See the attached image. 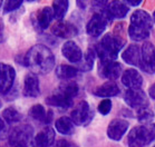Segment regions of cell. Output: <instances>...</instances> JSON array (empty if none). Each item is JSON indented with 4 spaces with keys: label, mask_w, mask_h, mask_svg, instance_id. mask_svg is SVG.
<instances>
[{
    "label": "cell",
    "mask_w": 155,
    "mask_h": 147,
    "mask_svg": "<svg viewBox=\"0 0 155 147\" xmlns=\"http://www.w3.org/2000/svg\"><path fill=\"white\" fill-rule=\"evenodd\" d=\"M61 53H63V56L71 63H79L83 58L81 49L74 41L65 42L61 48Z\"/></svg>",
    "instance_id": "obj_16"
},
{
    "label": "cell",
    "mask_w": 155,
    "mask_h": 147,
    "mask_svg": "<svg viewBox=\"0 0 155 147\" xmlns=\"http://www.w3.org/2000/svg\"><path fill=\"white\" fill-rule=\"evenodd\" d=\"M25 64L32 73L45 75L51 71L55 66V57L48 47L44 45H36L27 53Z\"/></svg>",
    "instance_id": "obj_1"
},
{
    "label": "cell",
    "mask_w": 155,
    "mask_h": 147,
    "mask_svg": "<svg viewBox=\"0 0 155 147\" xmlns=\"http://www.w3.org/2000/svg\"><path fill=\"white\" fill-rule=\"evenodd\" d=\"M21 4H22V1H16V0H10V1H7L6 4H5V7H4V10L5 12H11V11L16 10L18 8L20 7Z\"/></svg>",
    "instance_id": "obj_31"
},
{
    "label": "cell",
    "mask_w": 155,
    "mask_h": 147,
    "mask_svg": "<svg viewBox=\"0 0 155 147\" xmlns=\"http://www.w3.org/2000/svg\"><path fill=\"white\" fill-rule=\"evenodd\" d=\"M68 1L66 0H58V1H54L53 4V11H54V17L57 20L61 21L65 15L68 10Z\"/></svg>",
    "instance_id": "obj_26"
},
{
    "label": "cell",
    "mask_w": 155,
    "mask_h": 147,
    "mask_svg": "<svg viewBox=\"0 0 155 147\" xmlns=\"http://www.w3.org/2000/svg\"><path fill=\"white\" fill-rule=\"evenodd\" d=\"M122 73V66L115 60L112 61H101L99 63V74L107 79H117Z\"/></svg>",
    "instance_id": "obj_12"
},
{
    "label": "cell",
    "mask_w": 155,
    "mask_h": 147,
    "mask_svg": "<svg viewBox=\"0 0 155 147\" xmlns=\"http://www.w3.org/2000/svg\"><path fill=\"white\" fill-rule=\"evenodd\" d=\"M40 93L39 89V80L32 74H28L25 77L24 83V95L27 97H37Z\"/></svg>",
    "instance_id": "obj_18"
},
{
    "label": "cell",
    "mask_w": 155,
    "mask_h": 147,
    "mask_svg": "<svg viewBox=\"0 0 155 147\" xmlns=\"http://www.w3.org/2000/svg\"><path fill=\"white\" fill-rule=\"evenodd\" d=\"M55 126H56L57 132H59L63 135H71L74 133V122L71 118H68L65 116L57 119Z\"/></svg>",
    "instance_id": "obj_24"
},
{
    "label": "cell",
    "mask_w": 155,
    "mask_h": 147,
    "mask_svg": "<svg viewBox=\"0 0 155 147\" xmlns=\"http://www.w3.org/2000/svg\"><path fill=\"white\" fill-rule=\"evenodd\" d=\"M122 83L128 89H140L143 84V78L136 69H127L122 76Z\"/></svg>",
    "instance_id": "obj_15"
},
{
    "label": "cell",
    "mask_w": 155,
    "mask_h": 147,
    "mask_svg": "<svg viewBox=\"0 0 155 147\" xmlns=\"http://www.w3.org/2000/svg\"><path fill=\"white\" fill-rule=\"evenodd\" d=\"M14 147H27V146H25V145H16Z\"/></svg>",
    "instance_id": "obj_37"
},
{
    "label": "cell",
    "mask_w": 155,
    "mask_h": 147,
    "mask_svg": "<svg viewBox=\"0 0 155 147\" xmlns=\"http://www.w3.org/2000/svg\"><path fill=\"white\" fill-rule=\"evenodd\" d=\"M107 11L112 18H123L128 12V7L120 1H112L107 8Z\"/></svg>",
    "instance_id": "obj_22"
},
{
    "label": "cell",
    "mask_w": 155,
    "mask_h": 147,
    "mask_svg": "<svg viewBox=\"0 0 155 147\" xmlns=\"http://www.w3.org/2000/svg\"><path fill=\"white\" fill-rule=\"evenodd\" d=\"M155 139V124H145L134 127L127 137L130 147H144Z\"/></svg>",
    "instance_id": "obj_5"
},
{
    "label": "cell",
    "mask_w": 155,
    "mask_h": 147,
    "mask_svg": "<svg viewBox=\"0 0 155 147\" xmlns=\"http://www.w3.org/2000/svg\"><path fill=\"white\" fill-rule=\"evenodd\" d=\"M78 94V85L74 81H65L51 96L46 99L48 105L59 107V108H68L71 107L74 100V97Z\"/></svg>",
    "instance_id": "obj_3"
},
{
    "label": "cell",
    "mask_w": 155,
    "mask_h": 147,
    "mask_svg": "<svg viewBox=\"0 0 155 147\" xmlns=\"http://www.w3.org/2000/svg\"><path fill=\"white\" fill-rule=\"evenodd\" d=\"M152 29L151 16L144 10H136L130 16V24L128 27L130 37L134 41L145 40L150 36Z\"/></svg>",
    "instance_id": "obj_2"
},
{
    "label": "cell",
    "mask_w": 155,
    "mask_h": 147,
    "mask_svg": "<svg viewBox=\"0 0 155 147\" xmlns=\"http://www.w3.org/2000/svg\"><path fill=\"white\" fill-rule=\"evenodd\" d=\"M54 147H78L76 144L71 143L69 140H66V139H59L57 140L56 144H55V146Z\"/></svg>",
    "instance_id": "obj_32"
},
{
    "label": "cell",
    "mask_w": 155,
    "mask_h": 147,
    "mask_svg": "<svg viewBox=\"0 0 155 147\" xmlns=\"http://www.w3.org/2000/svg\"><path fill=\"white\" fill-rule=\"evenodd\" d=\"M94 57H95L94 50L88 49L86 55H85L84 63H83V65H81V69L83 70H91L92 69L93 65H94Z\"/></svg>",
    "instance_id": "obj_28"
},
{
    "label": "cell",
    "mask_w": 155,
    "mask_h": 147,
    "mask_svg": "<svg viewBox=\"0 0 155 147\" xmlns=\"http://www.w3.org/2000/svg\"><path fill=\"white\" fill-rule=\"evenodd\" d=\"M5 40V26L2 20L0 19V44H2Z\"/></svg>",
    "instance_id": "obj_33"
},
{
    "label": "cell",
    "mask_w": 155,
    "mask_h": 147,
    "mask_svg": "<svg viewBox=\"0 0 155 147\" xmlns=\"http://www.w3.org/2000/svg\"><path fill=\"white\" fill-rule=\"evenodd\" d=\"M128 128V122L124 119H113L109 122L108 128H107V135L110 139L120 140L126 133Z\"/></svg>",
    "instance_id": "obj_14"
},
{
    "label": "cell",
    "mask_w": 155,
    "mask_h": 147,
    "mask_svg": "<svg viewBox=\"0 0 155 147\" xmlns=\"http://www.w3.org/2000/svg\"><path fill=\"white\" fill-rule=\"evenodd\" d=\"M148 94L151 96L153 99H155V84L152 85V87L150 88V90H148Z\"/></svg>",
    "instance_id": "obj_34"
},
{
    "label": "cell",
    "mask_w": 155,
    "mask_h": 147,
    "mask_svg": "<svg viewBox=\"0 0 155 147\" xmlns=\"http://www.w3.org/2000/svg\"><path fill=\"white\" fill-rule=\"evenodd\" d=\"M137 117H138V119H140L141 122H150L152 118H153V114H152L151 110H148L147 108H145V107H144V108L138 109Z\"/></svg>",
    "instance_id": "obj_29"
},
{
    "label": "cell",
    "mask_w": 155,
    "mask_h": 147,
    "mask_svg": "<svg viewBox=\"0 0 155 147\" xmlns=\"http://www.w3.org/2000/svg\"><path fill=\"white\" fill-rule=\"evenodd\" d=\"M124 46V40L116 36L107 34L102 38L97 47L96 51L98 54L101 61H112L116 59L118 51Z\"/></svg>",
    "instance_id": "obj_4"
},
{
    "label": "cell",
    "mask_w": 155,
    "mask_h": 147,
    "mask_svg": "<svg viewBox=\"0 0 155 147\" xmlns=\"http://www.w3.org/2000/svg\"><path fill=\"white\" fill-rule=\"evenodd\" d=\"M118 93H120V88L113 81H108L101 85L94 90V95L98 97H113V96H116Z\"/></svg>",
    "instance_id": "obj_21"
},
{
    "label": "cell",
    "mask_w": 155,
    "mask_h": 147,
    "mask_svg": "<svg viewBox=\"0 0 155 147\" xmlns=\"http://www.w3.org/2000/svg\"><path fill=\"white\" fill-rule=\"evenodd\" d=\"M154 21H155V11H154Z\"/></svg>",
    "instance_id": "obj_39"
},
{
    "label": "cell",
    "mask_w": 155,
    "mask_h": 147,
    "mask_svg": "<svg viewBox=\"0 0 155 147\" xmlns=\"http://www.w3.org/2000/svg\"><path fill=\"white\" fill-rule=\"evenodd\" d=\"M154 147H155V146H154Z\"/></svg>",
    "instance_id": "obj_41"
},
{
    "label": "cell",
    "mask_w": 155,
    "mask_h": 147,
    "mask_svg": "<svg viewBox=\"0 0 155 147\" xmlns=\"http://www.w3.org/2000/svg\"><path fill=\"white\" fill-rule=\"evenodd\" d=\"M54 11L53 8L45 7L41 10H39L36 16V24L40 29H46L49 27L50 22L54 19Z\"/></svg>",
    "instance_id": "obj_19"
},
{
    "label": "cell",
    "mask_w": 155,
    "mask_h": 147,
    "mask_svg": "<svg viewBox=\"0 0 155 147\" xmlns=\"http://www.w3.org/2000/svg\"><path fill=\"white\" fill-rule=\"evenodd\" d=\"M0 106H1V103H0Z\"/></svg>",
    "instance_id": "obj_40"
},
{
    "label": "cell",
    "mask_w": 155,
    "mask_h": 147,
    "mask_svg": "<svg viewBox=\"0 0 155 147\" xmlns=\"http://www.w3.org/2000/svg\"><path fill=\"white\" fill-rule=\"evenodd\" d=\"M93 117V112L91 110V107L87 102L78 103V105L71 112V120L76 125H85L87 124Z\"/></svg>",
    "instance_id": "obj_9"
},
{
    "label": "cell",
    "mask_w": 155,
    "mask_h": 147,
    "mask_svg": "<svg viewBox=\"0 0 155 147\" xmlns=\"http://www.w3.org/2000/svg\"><path fill=\"white\" fill-rule=\"evenodd\" d=\"M55 140V132L51 127H46L40 130L35 137L34 144L36 147H50Z\"/></svg>",
    "instance_id": "obj_17"
},
{
    "label": "cell",
    "mask_w": 155,
    "mask_h": 147,
    "mask_svg": "<svg viewBox=\"0 0 155 147\" xmlns=\"http://www.w3.org/2000/svg\"><path fill=\"white\" fill-rule=\"evenodd\" d=\"M77 74H78L77 68L69 66V65H60L56 69L57 77L60 78V79H64V80H68V79L76 77Z\"/></svg>",
    "instance_id": "obj_25"
},
{
    "label": "cell",
    "mask_w": 155,
    "mask_h": 147,
    "mask_svg": "<svg viewBox=\"0 0 155 147\" xmlns=\"http://www.w3.org/2000/svg\"><path fill=\"white\" fill-rule=\"evenodd\" d=\"M51 32L60 38H71L77 35V28L68 21H58L51 27Z\"/></svg>",
    "instance_id": "obj_13"
},
{
    "label": "cell",
    "mask_w": 155,
    "mask_h": 147,
    "mask_svg": "<svg viewBox=\"0 0 155 147\" xmlns=\"http://www.w3.org/2000/svg\"><path fill=\"white\" fill-rule=\"evenodd\" d=\"M141 2H142L141 0H137V1H132V0H128V1H126L127 5H132V6H138Z\"/></svg>",
    "instance_id": "obj_35"
},
{
    "label": "cell",
    "mask_w": 155,
    "mask_h": 147,
    "mask_svg": "<svg viewBox=\"0 0 155 147\" xmlns=\"http://www.w3.org/2000/svg\"><path fill=\"white\" fill-rule=\"evenodd\" d=\"M2 117L7 122H17L20 120L21 115L17 109L14 107H8L2 112Z\"/></svg>",
    "instance_id": "obj_27"
},
{
    "label": "cell",
    "mask_w": 155,
    "mask_h": 147,
    "mask_svg": "<svg viewBox=\"0 0 155 147\" xmlns=\"http://www.w3.org/2000/svg\"><path fill=\"white\" fill-rule=\"evenodd\" d=\"M140 66L146 73H155V47L151 42H144L142 46Z\"/></svg>",
    "instance_id": "obj_7"
},
{
    "label": "cell",
    "mask_w": 155,
    "mask_h": 147,
    "mask_svg": "<svg viewBox=\"0 0 155 147\" xmlns=\"http://www.w3.org/2000/svg\"><path fill=\"white\" fill-rule=\"evenodd\" d=\"M112 109V102L109 99H104L99 103L98 105V112L102 114V115H107Z\"/></svg>",
    "instance_id": "obj_30"
},
{
    "label": "cell",
    "mask_w": 155,
    "mask_h": 147,
    "mask_svg": "<svg viewBox=\"0 0 155 147\" xmlns=\"http://www.w3.org/2000/svg\"><path fill=\"white\" fill-rule=\"evenodd\" d=\"M122 58L125 60V63L133 65V66H140L141 64V51L136 45H130L122 54Z\"/></svg>",
    "instance_id": "obj_20"
},
{
    "label": "cell",
    "mask_w": 155,
    "mask_h": 147,
    "mask_svg": "<svg viewBox=\"0 0 155 147\" xmlns=\"http://www.w3.org/2000/svg\"><path fill=\"white\" fill-rule=\"evenodd\" d=\"M32 135V128L28 125H22L18 126L12 129L9 136L10 143L16 146V145H28V142L30 140Z\"/></svg>",
    "instance_id": "obj_10"
},
{
    "label": "cell",
    "mask_w": 155,
    "mask_h": 147,
    "mask_svg": "<svg viewBox=\"0 0 155 147\" xmlns=\"http://www.w3.org/2000/svg\"><path fill=\"white\" fill-rule=\"evenodd\" d=\"M1 5H2V1H0V7H1Z\"/></svg>",
    "instance_id": "obj_38"
},
{
    "label": "cell",
    "mask_w": 155,
    "mask_h": 147,
    "mask_svg": "<svg viewBox=\"0 0 155 147\" xmlns=\"http://www.w3.org/2000/svg\"><path fill=\"white\" fill-rule=\"evenodd\" d=\"M124 99L128 106L137 109L144 108L147 104L145 93H143L141 89H128L125 94Z\"/></svg>",
    "instance_id": "obj_11"
},
{
    "label": "cell",
    "mask_w": 155,
    "mask_h": 147,
    "mask_svg": "<svg viewBox=\"0 0 155 147\" xmlns=\"http://www.w3.org/2000/svg\"><path fill=\"white\" fill-rule=\"evenodd\" d=\"M29 115L31 116L34 119L39 120V122H48L51 119V112H49L47 114L45 107L42 105H40V104L32 106L31 108L29 109Z\"/></svg>",
    "instance_id": "obj_23"
},
{
    "label": "cell",
    "mask_w": 155,
    "mask_h": 147,
    "mask_svg": "<svg viewBox=\"0 0 155 147\" xmlns=\"http://www.w3.org/2000/svg\"><path fill=\"white\" fill-rule=\"evenodd\" d=\"M4 127H5V124H4V122H2V119L0 118V132L4 129Z\"/></svg>",
    "instance_id": "obj_36"
},
{
    "label": "cell",
    "mask_w": 155,
    "mask_h": 147,
    "mask_svg": "<svg viewBox=\"0 0 155 147\" xmlns=\"http://www.w3.org/2000/svg\"><path fill=\"white\" fill-rule=\"evenodd\" d=\"M112 19L113 18L110 17L107 9L105 11L101 12V14H95L87 22V26H86L87 34L89 36H92V37L101 36L103 32L105 31L106 26Z\"/></svg>",
    "instance_id": "obj_6"
},
{
    "label": "cell",
    "mask_w": 155,
    "mask_h": 147,
    "mask_svg": "<svg viewBox=\"0 0 155 147\" xmlns=\"http://www.w3.org/2000/svg\"><path fill=\"white\" fill-rule=\"evenodd\" d=\"M15 76L14 67L0 63V94H7L10 90L14 85Z\"/></svg>",
    "instance_id": "obj_8"
}]
</instances>
